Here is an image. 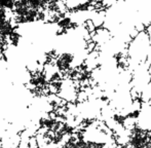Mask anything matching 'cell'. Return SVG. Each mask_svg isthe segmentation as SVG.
I'll use <instances>...</instances> for the list:
<instances>
[{
    "label": "cell",
    "instance_id": "obj_1",
    "mask_svg": "<svg viewBox=\"0 0 151 148\" xmlns=\"http://www.w3.org/2000/svg\"><path fill=\"white\" fill-rule=\"evenodd\" d=\"M136 129L143 133H151V103H142L136 114Z\"/></svg>",
    "mask_w": 151,
    "mask_h": 148
}]
</instances>
